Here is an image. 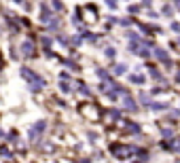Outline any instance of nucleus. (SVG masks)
Listing matches in <instances>:
<instances>
[{
	"mask_svg": "<svg viewBox=\"0 0 180 163\" xmlns=\"http://www.w3.org/2000/svg\"><path fill=\"white\" fill-rule=\"evenodd\" d=\"M23 76H28V79L32 81V87H34V89H38L41 85H45V83H43L38 76H36V74H32V72H30V70H26V68H23Z\"/></svg>",
	"mask_w": 180,
	"mask_h": 163,
	"instance_id": "f257e3e1",
	"label": "nucleus"
}]
</instances>
